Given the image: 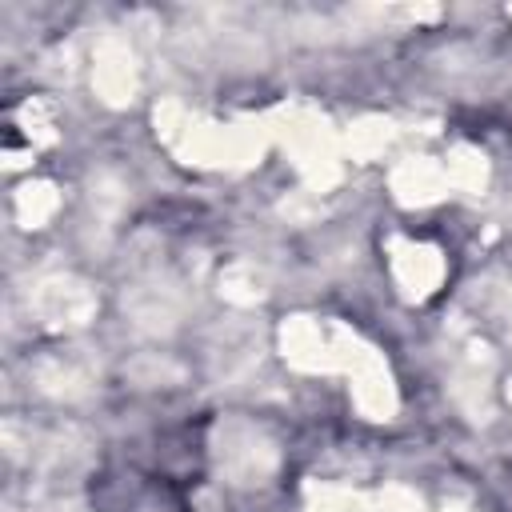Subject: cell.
<instances>
[{
    "label": "cell",
    "instance_id": "obj_1",
    "mask_svg": "<svg viewBox=\"0 0 512 512\" xmlns=\"http://www.w3.org/2000/svg\"><path fill=\"white\" fill-rule=\"evenodd\" d=\"M96 512H188V480L172 468L108 464L92 476Z\"/></svg>",
    "mask_w": 512,
    "mask_h": 512
}]
</instances>
